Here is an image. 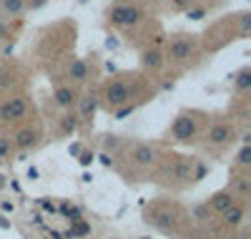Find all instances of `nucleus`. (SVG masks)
Here are the masks:
<instances>
[{
    "mask_svg": "<svg viewBox=\"0 0 251 239\" xmlns=\"http://www.w3.org/2000/svg\"><path fill=\"white\" fill-rule=\"evenodd\" d=\"M163 177L178 186L194 184L206 177V166L188 156H171V161H166V166H163Z\"/></svg>",
    "mask_w": 251,
    "mask_h": 239,
    "instance_id": "1",
    "label": "nucleus"
},
{
    "mask_svg": "<svg viewBox=\"0 0 251 239\" xmlns=\"http://www.w3.org/2000/svg\"><path fill=\"white\" fill-rule=\"evenodd\" d=\"M136 93H138V83L128 81V76H118V78H111L103 86V103H106L111 111H116L121 106L133 103Z\"/></svg>",
    "mask_w": 251,
    "mask_h": 239,
    "instance_id": "2",
    "label": "nucleus"
},
{
    "mask_svg": "<svg viewBox=\"0 0 251 239\" xmlns=\"http://www.w3.org/2000/svg\"><path fill=\"white\" fill-rule=\"evenodd\" d=\"M199 48L196 43V35H186V33H178L169 40V53H166V58H169L171 63H186L191 60L194 53Z\"/></svg>",
    "mask_w": 251,
    "mask_h": 239,
    "instance_id": "3",
    "label": "nucleus"
},
{
    "mask_svg": "<svg viewBox=\"0 0 251 239\" xmlns=\"http://www.w3.org/2000/svg\"><path fill=\"white\" fill-rule=\"evenodd\" d=\"M234 139H236V128H234V123H228V121L211 123V128L203 134V144L208 149H216V151L226 149L228 144H234Z\"/></svg>",
    "mask_w": 251,
    "mask_h": 239,
    "instance_id": "4",
    "label": "nucleus"
},
{
    "mask_svg": "<svg viewBox=\"0 0 251 239\" xmlns=\"http://www.w3.org/2000/svg\"><path fill=\"white\" fill-rule=\"evenodd\" d=\"M196 136H199V119H196V114H188V111L178 114L174 126H171V139L178 141V144H191Z\"/></svg>",
    "mask_w": 251,
    "mask_h": 239,
    "instance_id": "5",
    "label": "nucleus"
},
{
    "mask_svg": "<svg viewBox=\"0 0 251 239\" xmlns=\"http://www.w3.org/2000/svg\"><path fill=\"white\" fill-rule=\"evenodd\" d=\"M108 20L116 28H133L143 20V10L133 3H118L108 10Z\"/></svg>",
    "mask_w": 251,
    "mask_h": 239,
    "instance_id": "6",
    "label": "nucleus"
},
{
    "mask_svg": "<svg viewBox=\"0 0 251 239\" xmlns=\"http://www.w3.org/2000/svg\"><path fill=\"white\" fill-rule=\"evenodd\" d=\"M25 116H28V98L25 96H13V98L0 103V121L13 123V121H20Z\"/></svg>",
    "mask_w": 251,
    "mask_h": 239,
    "instance_id": "7",
    "label": "nucleus"
},
{
    "mask_svg": "<svg viewBox=\"0 0 251 239\" xmlns=\"http://www.w3.org/2000/svg\"><path fill=\"white\" fill-rule=\"evenodd\" d=\"M128 161L136 166V169H141V171H146V169H151L158 159H156V146H151V144H133L131 149H128Z\"/></svg>",
    "mask_w": 251,
    "mask_h": 239,
    "instance_id": "8",
    "label": "nucleus"
},
{
    "mask_svg": "<svg viewBox=\"0 0 251 239\" xmlns=\"http://www.w3.org/2000/svg\"><path fill=\"white\" fill-rule=\"evenodd\" d=\"M146 222L153 224L161 232H166V234H171L174 232V224H176V216L169 209H153L151 214H146Z\"/></svg>",
    "mask_w": 251,
    "mask_h": 239,
    "instance_id": "9",
    "label": "nucleus"
},
{
    "mask_svg": "<svg viewBox=\"0 0 251 239\" xmlns=\"http://www.w3.org/2000/svg\"><path fill=\"white\" fill-rule=\"evenodd\" d=\"M236 202H239V199L234 197L231 191H228V189H221V191H216L214 197L206 202V209L211 211V214H224L228 207H231V204H236Z\"/></svg>",
    "mask_w": 251,
    "mask_h": 239,
    "instance_id": "10",
    "label": "nucleus"
},
{
    "mask_svg": "<svg viewBox=\"0 0 251 239\" xmlns=\"http://www.w3.org/2000/svg\"><path fill=\"white\" fill-rule=\"evenodd\" d=\"M53 98H55V103H58L60 108H66V111H71V108L78 103V91L73 89L71 83H66V86H58L55 93H53Z\"/></svg>",
    "mask_w": 251,
    "mask_h": 239,
    "instance_id": "11",
    "label": "nucleus"
},
{
    "mask_svg": "<svg viewBox=\"0 0 251 239\" xmlns=\"http://www.w3.org/2000/svg\"><path fill=\"white\" fill-rule=\"evenodd\" d=\"M10 144H13L18 151H30V149L38 146V131H35V128H20V131L13 136Z\"/></svg>",
    "mask_w": 251,
    "mask_h": 239,
    "instance_id": "12",
    "label": "nucleus"
},
{
    "mask_svg": "<svg viewBox=\"0 0 251 239\" xmlns=\"http://www.w3.org/2000/svg\"><path fill=\"white\" fill-rule=\"evenodd\" d=\"M96 111H98V96H93V93H88V96H83L80 98V108H78V121L80 123H91L93 121V116H96Z\"/></svg>",
    "mask_w": 251,
    "mask_h": 239,
    "instance_id": "13",
    "label": "nucleus"
},
{
    "mask_svg": "<svg viewBox=\"0 0 251 239\" xmlns=\"http://www.w3.org/2000/svg\"><path fill=\"white\" fill-rule=\"evenodd\" d=\"M88 76H91V66H88L86 60H83V58L71 60V66H68V78H71L73 83H86Z\"/></svg>",
    "mask_w": 251,
    "mask_h": 239,
    "instance_id": "14",
    "label": "nucleus"
},
{
    "mask_svg": "<svg viewBox=\"0 0 251 239\" xmlns=\"http://www.w3.org/2000/svg\"><path fill=\"white\" fill-rule=\"evenodd\" d=\"M163 63H166V56H163L158 48H146V51L141 53V66L149 68V71H158Z\"/></svg>",
    "mask_w": 251,
    "mask_h": 239,
    "instance_id": "15",
    "label": "nucleus"
},
{
    "mask_svg": "<svg viewBox=\"0 0 251 239\" xmlns=\"http://www.w3.org/2000/svg\"><path fill=\"white\" fill-rule=\"evenodd\" d=\"M221 219H224L226 227H231V229L241 227V222H244V204H241V202L231 204V207H228V209L221 214Z\"/></svg>",
    "mask_w": 251,
    "mask_h": 239,
    "instance_id": "16",
    "label": "nucleus"
},
{
    "mask_svg": "<svg viewBox=\"0 0 251 239\" xmlns=\"http://www.w3.org/2000/svg\"><path fill=\"white\" fill-rule=\"evenodd\" d=\"M234 89H236V93H249L251 91V68L249 66H244L241 71L234 73Z\"/></svg>",
    "mask_w": 251,
    "mask_h": 239,
    "instance_id": "17",
    "label": "nucleus"
},
{
    "mask_svg": "<svg viewBox=\"0 0 251 239\" xmlns=\"http://www.w3.org/2000/svg\"><path fill=\"white\" fill-rule=\"evenodd\" d=\"M78 126H80L78 116H75V114H66V116L60 119V134H63V136H71V134L78 131Z\"/></svg>",
    "mask_w": 251,
    "mask_h": 239,
    "instance_id": "18",
    "label": "nucleus"
},
{
    "mask_svg": "<svg viewBox=\"0 0 251 239\" xmlns=\"http://www.w3.org/2000/svg\"><path fill=\"white\" fill-rule=\"evenodd\" d=\"M228 191H231L236 199H246L249 197V179L246 177H236L231 181V186H228Z\"/></svg>",
    "mask_w": 251,
    "mask_h": 239,
    "instance_id": "19",
    "label": "nucleus"
},
{
    "mask_svg": "<svg viewBox=\"0 0 251 239\" xmlns=\"http://www.w3.org/2000/svg\"><path fill=\"white\" fill-rule=\"evenodd\" d=\"M88 234H91V224L78 219V222H73V227L66 234H63V239H75V237H88Z\"/></svg>",
    "mask_w": 251,
    "mask_h": 239,
    "instance_id": "20",
    "label": "nucleus"
},
{
    "mask_svg": "<svg viewBox=\"0 0 251 239\" xmlns=\"http://www.w3.org/2000/svg\"><path fill=\"white\" fill-rule=\"evenodd\" d=\"M0 3H3V13L10 18H18L25 10V0H0Z\"/></svg>",
    "mask_w": 251,
    "mask_h": 239,
    "instance_id": "21",
    "label": "nucleus"
},
{
    "mask_svg": "<svg viewBox=\"0 0 251 239\" xmlns=\"http://www.w3.org/2000/svg\"><path fill=\"white\" fill-rule=\"evenodd\" d=\"M236 164H239L241 169L251 166V144H244V146L239 149V154H236Z\"/></svg>",
    "mask_w": 251,
    "mask_h": 239,
    "instance_id": "22",
    "label": "nucleus"
},
{
    "mask_svg": "<svg viewBox=\"0 0 251 239\" xmlns=\"http://www.w3.org/2000/svg\"><path fill=\"white\" fill-rule=\"evenodd\" d=\"M93 159H96L93 151H80V154H78V164H80V166H91Z\"/></svg>",
    "mask_w": 251,
    "mask_h": 239,
    "instance_id": "23",
    "label": "nucleus"
},
{
    "mask_svg": "<svg viewBox=\"0 0 251 239\" xmlns=\"http://www.w3.org/2000/svg\"><path fill=\"white\" fill-rule=\"evenodd\" d=\"M194 216H196L199 222H206V219H211V211H208L206 204H203V207H196V209H194Z\"/></svg>",
    "mask_w": 251,
    "mask_h": 239,
    "instance_id": "24",
    "label": "nucleus"
},
{
    "mask_svg": "<svg viewBox=\"0 0 251 239\" xmlns=\"http://www.w3.org/2000/svg\"><path fill=\"white\" fill-rule=\"evenodd\" d=\"M10 154V141L8 139H0V161H5Z\"/></svg>",
    "mask_w": 251,
    "mask_h": 239,
    "instance_id": "25",
    "label": "nucleus"
},
{
    "mask_svg": "<svg viewBox=\"0 0 251 239\" xmlns=\"http://www.w3.org/2000/svg\"><path fill=\"white\" fill-rule=\"evenodd\" d=\"M188 18H191V20H201V18H206V10L203 8H194V10H188Z\"/></svg>",
    "mask_w": 251,
    "mask_h": 239,
    "instance_id": "26",
    "label": "nucleus"
},
{
    "mask_svg": "<svg viewBox=\"0 0 251 239\" xmlns=\"http://www.w3.org/2000/svg\"><path fill=\"white\" fill-rule=\"evenodd\" d=\"M174 8L176 10H186V8H191V0H171Z\"/></svg>",
    "mask_w": 251,
    "mask_h": 239,
    "instance_id": "27",
    "label": "nucleus"
},
{
    "mask_svg": "<svg viewBox=\"0 0 251 239\" xmlns=\"http://www.w3.org/2000/svg\"><path fill=\"white\" fill-rule=\"evenodd\" d=\"M46 3H48V0H25V5H30L33 10H35V8H43Z\"/></svg>",
    "mask_w": 251,
    "mask_h": 239,
    "instance_id": "28",
    "label": "nucleus"
},
{
    "mask_svg": "<svg viewBox=\"0 0 251 239\" xmlns=\"http://www.w3.org/2000/svg\"><path fill=\"white\" fill-rule=\"evenodd\" d=\"M8 83V71H5V66H0V86H5Z\"/></svg>",
    "mask_w": 251,
    "mask_h": 239,
    "instance_id": "29",
    "label": "nucleus"
},
{
    "mask_svg": "<svg viewBox=\"0 0 251 239\" xmlns=\"http://www.w3.org/2000/svg\"><path fill=\"white\" fill-rule=\"evenodd\" d=\"M5 38H8V26L0 20V40H5Z\"/></svg>",
    "mask_w": 251,
    "mask_h": 239,
    "instance_id": "30",
    "label": "nucleus"
},
{
    "mask_svg": "<svg viewBox=\"0 0 251 239\" xmlns=\"http://www.w3.org/2000/svg\"><path fill=\"white\" fill-rule=\"evenodd\" d=\"M100 161H103V164H106V166H111V164H113V159H111V154H106V151H103V154H100Z\"/></svg>",
    "mask_w": 251,
    "mask_h": 239,
    "instance_id": "31",
    "label": "nucleus"
},
{
    "mask_svg": "<svg viewBox=\"0 0 251 239\" xmlns=\"http://www.w3.org/2000/svg\"><path fill=\"white\" fill-rule=\"evenodd\" d=\"M0 229H10V222L5 219V216H0Z\"/></svg>",
    "mask_w": 251,
    "mask_h": 239,
    "instance_id": "32",
    "label": "nucleus"
},
{
    "mask_svg": "<svg viewBox=\"0 0 251 239\" xmlns=\"http://www.w3.org/2000/svg\"><path fill=\"white\" fill-rule=\"evenodd\" d=\"M28 179H38V169H28Z\"/></svg>",
    "mask_w": 251,
    "mask_h": 239,
    "instance_id": "33",
    "label": "nucleus"
},
{
    "mask_svg": "<svg viewBox=\"0 0 251 239\" xmlns=\"http://www.w3.org/2000/svg\"><path fill=\"white\" fill-rule=\"evenodd\" d=\"M3 211H13V204L10 202H3Z\"/></svg>",
    "mask_w": 251,
    "mask_h": 239,
    "instance_id": "34",
    "label": "nucleus"
},
{
    "mask_svg": "<svg viewBox=\"0 0 251 239\" xmlns=\"http://www.w3.org/2000/svg\"><path fill=\"white\" fill-rule=\"evenodd\" d=\"M50 239H63L60 234H55V232H50Z\"/></svg>",
    "mask_w": 251,
    "mask_h": 239,
    "instance_id": "35",
    "label": "nucleus"
},
{
    "mask_svg": "<svg viewBox=\"0 0 251 239\" xmlns=\"http://www.w3.org/2000/svg\"><path fill=\"white\" fill-rule=\"evenodd\" d=\"M78 3H86V0H78Z\"/></svg>",
    "mask_w": 251,
    "mask_h": 239,
    "instance_id": "36",
    "label": "nucleus"
},
{
    "mask_svg": "<svg viewBox=\"0 0 251 239\" xmlns=\"http://www.w3.org/2000/svg\"><path fill=\"white\" fill-rule=\"evenodd\" d=\"M141 239H149V237H141Z\"/></svg>",
    "mask_w": 251,
    "mask_h": 239,
    "instance_id": "37",
    "label": "nucleus"
}]
</instances>
